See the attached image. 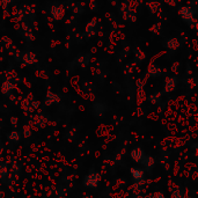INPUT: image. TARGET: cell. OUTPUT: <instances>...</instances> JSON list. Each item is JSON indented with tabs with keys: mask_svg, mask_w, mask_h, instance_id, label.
<instances>
[{
	"mask_svg": "<svg viewBox=\"0 0 198 198\" xmlns=\"http://www.w3.org/2000/svg\"><path fill=\"white\" fill-rule=\"evenodd\" d=\"M101 182V175L96 171H92L83 178V184L88 188H96Z\"/></svg>",
	"mask_w": 198,
	"mask_h": 198,
	"instance_id": "6da1fadb",
	"label": "cell"
},
{
	"mask_svg": "<svg viewBox=\"0 0 198 198\" xmlns=\"http://www.w3.org/2000/svg\"><path fill=\"white\" fill-rule=\"evenodd\" d=\"M131 176L136 182H140L144 178V171L141 168H131Z\"/></svg>",
	"mask_w": 198,
	"mask_h": 198,
	"instance_id": "7a4b0ae2",
	"label": "cell"
},
{
	"mask_svg": "<svg viewBox=\"0 0 198 198\" xmlns=\"http://www.w3.org/2000/svg\"><path fill=\"white\" fill-rule=\"evenodd\" d=\"M131 158L135 160L136 162H141L144 158V152L140 148H135L131 151Z\"/></svg>",
	"mask_w": 198,
	"mask_h": 198,
	"instance_id": "3957f363",
	"label": "cell"
},
{
	"mask_svg": "<svg viewBox=\"0 0 198 198\" xmlns=\"http://www.w3.org/2000/svg\"><path fill=\"white\" fill-rule=\"evenodd\" d=\"M141 163H144V166L147 167V168H151V167L154 165V159L152 156H145L144 155L143 160H141Z\"/></svg>",
	"mask_w": 198,
	"mask_h": 198,
	"instance_id": "277c9868",
	"label": "cell"
},
{
	"mask_svg": "<svg viewBox=\"0 0 198 198\" xmlns=\"http://www.w3.org/2000/svg\"><path fill=\"white\" fill-rule=\"evenodd\" d=\"M150 198H165V195L162 192H160V191H156V192L151 195Z\"/></svg>",
	"mask_w": 198,
	"mask_h": 198,
	"instance_id": "5b68a950",
	"label": "cell"
},
{
	"mask_svg": "<svg viewBox=\"0 0 198 198\" xmlns=\"http://www.w3.org/2000/svg\"><path fill=\"white\" fill-rule=\"evenodd\" d=\"M19 138H20V136H19V133H16V132H12V133H11V136H9V139L15 140V141H17V140H19Z\"/></svg>",
	"mask_w": 198,
	"mask_h": 198,
	"instance_id": "8992f818",
	"label": "cell"
},
{
	"mask_svg": "<svg viewBox=\"0 0 198 198\" xmlns=\"http://www.w3.org/2000/svg\"><path fill=\"white\" fill-rule=\"evenodd\" d=\"M82 198H89V197H87V196H85V197H82Z\"/></svg>",
	"mask_w": 198,
	"mask_h": 198,
	"instance_id": "52a82bcc",
	"label": "cell"
}]
</instances>
